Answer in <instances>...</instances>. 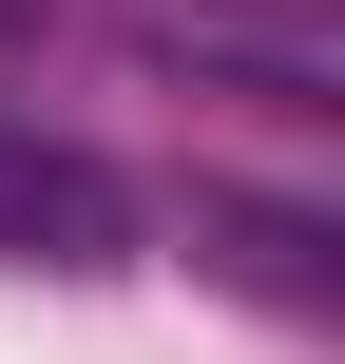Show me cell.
<instances>
[{"label":"cell","mask_w":345,"mask_h":364,"mask_svg":"<svg viewBox=\"0 0 345 364\" xmlns=\"http://www.w3.org/2000/svg\"><path fill=\"white\" fill-rule=\"evenodd\" d=\"M115 250H134V192L0 115V269H115Z\"/></svg>","instance_id":"6da1fadb"},{"label":"cell","mask_w":345,"mask_h":364,"mask_svg":"<svg viewBox=\"0 0 345 364\" xmlns=\"http://www.w3.org/2000/svg\"><path fill=\"white\" fill-rule=\"evenodd\" d=\"M0 19H38V0H0Z\"/></svg>","instance_id":"7a4b0ae2"}]
</instances>
